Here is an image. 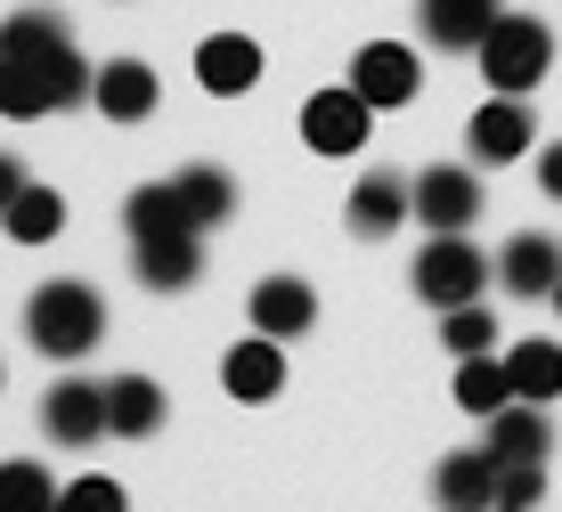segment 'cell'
<instances>
[{
    "label": "cell",
    "instance_id": "obj_1",
    "mask_svg": "<svg viewBox=\"0 0 562 512\" xmlns=\"http://www.w3.org/2000/svg\"><path fill=\"white\" fill-rule=\"evenodd\" d=\"M90 57L74 49L57 9H16L0 25V114L9 123H42V114L90 106Z\"/></svg>",
    "mask_w": 562,
    "mask_h": 512
},
{
    "label": "cell",
    "instance_id": "obj_2",
    "mask_svg": "<svg viewBox=\"0 0 562 512\" xmlns=\"http://www.w3.org/2000/svg\"><path fill=\"white\" fill-rule=\"evenodd\" d=\"M25 342L42 350V359H57V366L90 359V350L106 342V301H99V285H82V277L33 285V301H25Z\"/></svg>",
    "mask_w": 562,
    "mask_h": 512
},
{
    "label": "cell",
    "instance_id": "obj_3",
    "mask_svg": "<svg viewBox=\"0 0 562 512\" xmlns=\"http://www.w3.org/2000/svg\"><path fill=\"white\" fill-rule=\"evenodd\" d=\"M473 66H481V82H490V90L530 98L554 73V25H547V16H530V9H497V25L481 33Z\"/></svg>",
    "mask_w": 562,
    "mask_h": 512
},
{
    "label": "cell",
    "instance_id": "obj_4",
    "mask_svg": "<svg viewBox=\"0 0 562 512\" xmlns=\"http://www.w3.org/2000/svg\"><path fill=\"white\" fill-rule=\"evenodd\" d=\"M490 277H497V261L473 244V228L424 236L416 261H408V285H416L424 309H464V301H481V293H490Z\"/></svg>",
    "mask_w": 562,
    "mask_h": 512
},
{
    "label": "cell",
    "instance_id": "obj_5",
    "mask_svg": "<svg viewBox=\"0 0 562 512\" xmlns=\"http://www.w3.org/2000/svg\"><path fill=\"white\" fill-rule=\"evenodd\" d=\"M464 155H473L481 171L530 163V155H538V114H530V98L490 90V106H473V123H464Z\"/></svg>",
    "mask_w": 562,
    "mask_h": 512
},
{
    "label": "cell",
    "instance_id": "obj_6",
    "mask_svg": "<svg viewBox=\"0 0 562 512\" xmlns=\"http://www.w3.org/2000/svg\"><path fill=\"white\" fill-rule=\"evenodd\" d=\"M367 130H375V106H367L351 82L302 98V147L326 155V163H342V155H367Z\"/></svg>",
    "mask_w": 562,
    "mask_h": 512
},
{
    "label": "cell",
    "instance_id": "obj_7",
    "mask_svg": "<svg viewBox=\"0 0 562 512\" xmlns=\"http://www.w3.org/2000/svg\"><path fill=\"white\" fill-rule=\"evenodd\" d=\"M342 220H351L359 244H383L392 228H408L416 220V180H400L392 163H375V171H359L351 195H342Z\"/></svg>",
    "mask_w": 562,
    "mask_h": 512
},
{
    "label": "cell",
    "instance_id": "obj_8",
    "mask_svg": "<svg viewBox=\"0 0 562 512\" xmlns=\"http://www.w3.org/2000/svg\"><path fill=\"white\" fill-rule=\"evenodd\" d=\"M481 220V163H424L416 171V228H473Z\"/></svg>",
    "mask_w": 562,
    "mask_h": 512
},
{
    "label": "cell",
    "instance_id": "obj_9",
    "mask_svg": "<svg viewBox=\"0 0 562 512\" xmlns=\"http://www.w3.org/2000/svg\"><path fill=\"white\" fill-rule=\"evenodd\" d=\"M351 90H359L375 114H400V106L424 90V57H416L408 42H367V49L351 57Z\"/></svg>",
    "mask_w": 562,
    "mask_h": 512
},
{
    "label": "cell",
    "instance_id": "obj_10",
    "mask_svg": "<svg viewBox=\"0 0 562 512\" xmlns=\"http://www.w3.org/2000/svg\"><path fill=\"white\" fill-rule=\"evenodd\" d=\"M42 431H49L57 447H99V440H106V383H82V374L49 383V399H42Z\"/></svg>",
    "mask_w": 562,
    "mask_h": 512
},
{
    "label": "cell",
    "instance_id": "obj_11",
    "mask_svg": "<svg viewBox=\"0 0 562 512\" xmlns=\"http://www.w3.org/2000/svg\"><path fill=\"white\" fill-rule=\"evenodd\" d=\"M261 66H269L261 42H254V33H237V25H221V33H204V42H196V82L212 98H245L261 82Z\"/></svg>",
    "mask_w": 562,
    "mask_h": 512
},
{
    "label": "cell",
    "instance_id": "obj_12",
    "mask_svg": "<svg viewBox=\"0 0 562 512\" xmlns=\"http://www.w3.org/2000/svg\"><path fill=\"white\" fill-rule=\"evenodd\" d=\"M131 269H139L147 293H188V285L204 277V236H196V228L139 236V244H131Z\"/></svg>",
    "mask_w": 562,
    "mask_h": 512
},
{
    "label": "cell",
    "instance_id": "obj_13",
    "mask_svg": "<svg viewBox=\"0 0 562 512\" xmlns=\"http://www.w3.org/2000/svg\"><path fill=\"white\" fill-rule=\"evenodd\" d=\"M221 390H228L237 407L278 399V390H285V342H278V333H245V342L221 359Z\"/></svg>",
    "mask_w": 562,
    "mask_h": 512
},
{
    "label": "cell",
    "instance_id": "obj_14",
    "mask_svg": "<svg viewBox=\"0 0 562 512\" xmlns=\"http://www.w3.org/2000/svg\"><path fill=\"white\" fill-rule=\"evenodd\" d=\"M155 98H164V82H155L147 57H106V66L90 73V106H99L106 123H147Z\"/></svg>",
    "mask_w": 562,
    "mask_h": 512
},
{
    "label": "cell",
    "instance_id": "obj_15",
    "mask_svg": "<svg viewBox=\"0 0 562 512\" xmlns=\"http://www.w3.org/2000/svg\"><path fill=\"white\" fill-rule=\"evenodd\" d=\"M245 318H254V333L302 342V333L318 326V285H302V277H261L254 293H245Z\"/></svg>",
    "mask_w": 562,
    "mask_h": 512
},
{
    "label": "cell",
    "instance_id": "obj_16",
    "mask_svg": "<svg viewBox=\"0 0 562 512\" xmlns=\"http://www.w3.org/2000/svg\"><path fill=\"white\" fill-rule=\"evenodd\" d=\"M432 504L440 512H490L497 504V456L490 447H449L432 464Z\"/></svg>",
    "mask_w": 562,
    "mask_h": 512
},
{
    "label": "cell",
    "instance_id": "obj_17",
    "mask_svg": "<svg viewBox=\"0 0 562 512\" xmlns=\"http://www.w3.org/2000/svg\"><path fill=\"white\" fill-rule=\"evenodd\" d=\"M481 447H490L497 464H547V447H554V423H547V407H530V399H506L490 423H481Z\"/></svg>",
    "mask_w": 562,
    "mask_h": 512
},
{
    "label": "cell",
    "instance_id": "obj_18",
    "mask_svg": "<svg viewBox=\"0 0 562 512\" xmlns=\"http://www.w3.org/2000/svg\"><path fill=\"white\" fill-rule=\"evenodd\" d=\"M562 277V244L547 228H521L506 252H497V285H514V301H547Z\"/></svg>",
    "mask_w": 562,
    "mask_h": 512
},
{
    "label": "cell",
    "instance_id": "obj_19",
    "mask_svg": "<svg viewBox=\"0 0 562 512\" xmlns=\"http://www.w3.org/2000/svg\"><path fill=\"white\" fill-rule=\"evenodd\" d=\"M416 25H424V42H432V49L473 57L481 33L497 25V0H416Z\"/></svg>",
    "mask_w": 562,
    "mask_h": 512
},
{
    "label": "cell",
    "instance_id": "obj_20",
    "mask_svg": "<svg viewBox=\"0 0 562 512\" xmlns=\"http://www.w3.org/2000/svg\"><path fill=\"white\" fill-rule=\"evenodd\" d=\"M164 416H171V399H164L155 374H114V383H106V431H114V440H155Z\"/></svg>",
    "mask_w": 562,
    "mask_h": 512
},
{
    "label": "cell",
    "instance_id": "obj_21",
    "mask_svg": "<svg viewBox=\"0 0 562 512\" xmlns=\"http://www.w3.org/2000/svg\"><path fill=\"white\" fill-rule=\"evenodd\" d=\"M506 374H514V399L554 407L562 399V342L554 333H521V342L506 350Z\"/></svg>",
    "mask_w": 562,
    "mask_h": 512
},
{
    "label": "cell",
    "instance_id": "obj_22",
    "mask_svg": "<svg viewBox=\"0 0 562 512\" xmlns=\"http://www.w3.org/2000/svg\"><path fill=\"white\" fill-rule=\"evenodd\" d=\"M171 187H180V204H188V220H196L204 236L212 228H228L237 220V180H228L221 163H188V171H171Z\"/></svg>",
    "mask_w": 562,
    "mask_h": 512
},
{
    "label": "cell",
    "instance_id": "obj_23",
    "mask_svg": "<svg viewBox=\"0 0 562 512\" xmlns=\"http://www.w3.org/2000/svg\"><path fill=\"white\" fill-rule=\"evenodd\" d=\"M506 399H514L506 350H473V359H457V407H464V416H481V423H490Z\"/></svg>",
    "mask_w": 562,
    "mask_h": 512
},
{
    "label": "cell",
    "instance_id": "obj_24",
    "mask_svg": "<svg viewBox=\"0 0 562 512\" xmlns=\"http://www.w3.org/2000/svg\"><path fill=\"white\" fill-rule=\"evenodd\" d=\"M171 228H196L171 180H147V187L123 195V236H131V244H139V236H171ZM196 236H204V228H196Z\"/></svg>",
    "mask_w": 562,
    "mask_h": 512
},
{
    "label": "cell",
    "instance_id": "obj_25",
    "mask_svg": "<svg viewBox=\"0 0 562 512\" xmlns=\"http://www.w3.org/2000/svg\"><path fill=\"white\" fill-rule=\"evenodd\" d=\"M0 228H9L16 244H57V228H66V195L42 187V180H25V187H16V204L0 212Z\"/></svg>",
    "mask_w": 562,
    "mask_h": 512
},
{
    "label": "cell",
    "instance_id": "obj_26",
    "mask_svg": "<svg viewBox=\"0 0 562 512\" xmlns=\"http://www.w3.org/2000/svg\"><path fill=\"white\" fill-rule=\"evenodd\" d=\"M440 350H449V359H473V350H497V309H490V301L440 309Z\"/></svg>",
    "mask_w": 562,
    "mask_h": 512
},
{
    "label": "cell",
    "instance_id": "obj_27",
    "mask_svg": "<svg viewBox=\"0 0 562 512\" xmlns=\"http://www.w3.org/2000/svg\"><path fill=\"white\" fill-rule=\"evenodd\" d=\"M57 504V480L33 456H9L0 464V512H49Z\"/></svg>",
    "mask_w": 562,
    "mask_h": 512
},
{
    "label": "cell",
    "instance_id": "obj_28",
    "mask_svg": "<svg viewBox=\"0 0 562 512\" xmlns=\"http://www.w3.org/2000/svg\"><path fill=\"white\" fill-rule=\"evenodd\" d=\"M57 504H66V512H131L123 480H106V471H82V480H66V488H57Z\"/></svg>",
    "mask_w": 562,
    "mask_h": 512
},
{
    "label": "cell",
    "instance_id": "obj_29",
    "mask_svg": "<svg viewBox=\"0 0 562 512\" xmlns=\"http://www.w3.org/2000/svg\"><path fill=\"white\" fill-rule=\"evenodd\" d=\"M547 497V464H497V504L506 512H530Z\"/></svg>",
    "mask_w": 562,
    "mask_h": 512
},
{
    "label": "cell",
    "instance_id": "obj_30",
    "mask_svg": "<svg viewBox=\"0 0 562 512\" xmlns=\"http://www.w3.org/2000/svg\"><path fill=\"white\" fill-rule=\"evenodd\" d=\"M530 171H538V187H547V204H562V147H538Z\"/></svg>",
    "mask_w": 562,
    "mask_h": 512
},
{
    "label": "cell",
    "instance_id": "obj_31",
    "mask_svg": "<svg viewBox=\"0 0 562 512\" xmlns=\"http://www.w3.org/2000/svg\"><path fill=\"white\" fill-rule=\"evenodd\" d=\"M16 187H25V163H16V155H0V212L16 204Z\"/></svg>",
    "mask_w": 562,
    "mask_h": 512
},
{
    "label": "cell",
    "instance_id": "obj_32",
    "mask_svg": "<svg viewBox=\"0 0 562 512\" xmlns=\"http://www.w3.org/2000/svg\"><path fill=\"white\" fill-rule=\"evenodd\" d=\"M547 301H554V318H562V277H554V293H547Z\"/></svg>",
    "mask_w": 562,
    "mask_h": 512
},
{
    "label": "cell",
    "instance_id": "obj_33",
    "mask_svg": "<svg viewBox=\"0 0 562 512\" xmlns=\"http://www.w3.org/2000/svg\"><path fill=\"white\" fill-rule=\"evenodd\" d=\"M49 512H66V504H49Z\"/></svg>",
    "mask_w": 562,
    "mask_h": 512
},
{
    "label": "cell",
    "instance_id": "obj_34",
    "mask_svg": "<svg viewBox=\"0 0 562 512\" xmlns=\"http://www.w3.org/2000/svg\"><path fill=\"white\" fill-rule=\"evenodd\" d=\"M490 512H506V504H490Z\"/></svg>",
    "mask_w": 562,
    "mask_h": 512
}]
</instances>
